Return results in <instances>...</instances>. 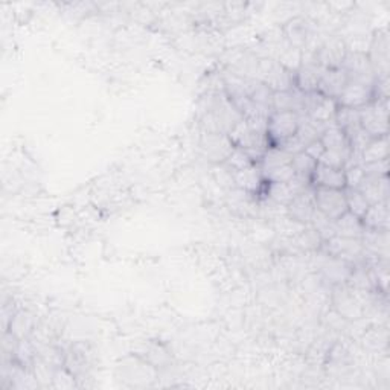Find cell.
I'll use <instances>...</instances> for the list:
<instances>
[{
    "label": "cell",
    "mask_w": 390,
    "mask_h": 390,
    "mask_svg": "<svg viewBox=\"0 0 390 390\" xmlns=\"http://www.w3.org/2000/svg\"><path fill=\"white\" fill-rule=\"evenodd\" d=\"M358 191L365 195L369 204L383 203L389 200V183L386 177H366L365 182L360 184Z\"/></svg>",
    "instance_id": "obj_17"
},
{
    "label": "cell",
    "mask_w": 390,
    "mask_h": 390,
    "mask_svg": "<svg viewBox=\"0 0 390 390\" xmlns=\"http://www.w3.org/2000/svg\"><path fill=\"white\" fill-rule=\"evenodd\" d=\"M348 44L340 39L327 40L314 52V58L323 69H339L348 54Z\"/></svg>",
    "instance_id": "obj_8"
},
{
    "label": "cell",
    "mask_w": 390,
    "mask_h": 390,
    "mask_svg": "<svg viewBox=\"0 0 390 390\" xmlns=\"http://www.w3.org/2000/svg\"><path fill=\"white\" fill-rule=\"evenodd\" d=\"M348 82H349V75L343 68L327 69L323 72V75L320 78L317 92L325 98L337 101L339 96L341 95L343 89L346 87Z\"/></svg>",
    "instance_id": "obj_11"
},
{
    "label": "cell",
    "mask_w": 390,
    "mask_h": 390,
    "mask_svg": "<svg viewBox=\"0 0 390 390\" xmlns=\"http://www.w3.org/2000/svg\"><path fill=\"white\" fill-rule=\"evenodd\" d=\"M363 170L366 172V177H386L389 174V159L386 161H379L375 163H366L363 165Z\"/></svg>",
    "instance_id": "obj_34"
},
{
    "label": "cell",
    "mask_w": 390,
    "mask_h": 390,
    "mask_svg": "<svg viewBox=\"0 0 390 390\" xmlns=\"http://www.w3.org/2000/svg\"><path fill=\"white\" fill-rule=\"evenodd\" d=\"M234 183L237 184L238 189L244 191L247 194H255L265 187L267 180L264 179L261 166L250 165L244 170L234 172Z\"/></svg>",
    "instance_id": "obj_13"
},
{
    "label": "cell",
    "mask_w": 390,
    "mask_h": 390,
    "mask_svg": "<svg viewBox=\"0 0 390 390\" xmlns=\"http://www.w3.org/2000/svg\"><path fill=\"white\" fill-rule=\"evenodd\" d=\"M315 208L325 218L336 221L349 210L345 189L314 188Z\"/></svg>",
    "instance_id": "obj_3"
},
{
    "label": "cell",
    "mask_w": 390,
    "mask_h": 390,
    "mask_svg": "<svg viewBox=\"0 0 390 390\" xmlns=\"http://www.w3.org/2000/svg\"><path fill=\"white\" fill-rule=\"evenodd\" d=\"M311 184L314 188H329V189H346L345 170L331 168V166L317 163L311 174Z\"/></svg>",
    "instance_id": "obj_12"
},
{
    "label": "cell",
    "mask_w": 390,
    "mask_h": 390,
    "mask_svg": "<svg viewBox=\"0 0 390 390\" xmlns=\"http://www.w3.org/2000/svg\"><path fill=\"white\" fill-rule=\"evenodd\" d=\"M287 210H289L290 218L297 222H303V225L313 222L315 213H317V208H315L314 203V187H308L296 194L294 199L287 206Z\"/></svg>",
    "instance_id": "obj_9"
},
{
    "label": "cell",
    "mask_w": 390,
    "mask_h": 390,
    "mask_svg": "<svg viewBox=\"0 0 390 390\" xmlns=\"http://www.w3.org/2000/svg\"><path fill=\"white\" fill-rule=\"evenodd\" d=\"M201 148L206 157H209V161L215 163H225L235 146L225 133H208L203 137Z\"/></svg>",
    "instance_id": "obj_10"
},
{
    "label": "cell",
    "mask_w": 390,
    "mask_h": 390,
    "mask_svg": "<svg viewBox=\"0 0 390 390\" xmlns=\"http://www.w3.org/2000/svg\"><path fill=\"white\" fill-rule=\"evenodd\" d=\"M389 201L370 204L363 218H361L365 229L369 230H389Z\"/></svg>",
    "instance_id": "obj_15"
},
{
    "label": "cell",
    "mask_w": 390,
    "mask_h": 390,
    "mask_svg": "<svg viewBox=\"0 0 390 390\" xmlns=\"http://www.w3.org/2000/svg\"><path fill=\"white\" fill-rule=\"evenodd\" d=\"M341 68L348 72L349 80H357L365 82H375L377 80L372 64H370L367 54L363 51L348 49V54Z\"/></svg>",
    "instance_id": "obj_7"
},
{
    "label": "cell",
    "mask_w": 390,
    "mask_h": 390,
    "mask_svg": "<svg viewBox=\"0 0 390 390\" xmlns=\"http://www.w3.org/2000/svg\"><path fill=\"white\" fill-rule=\"evenodd\" d=\"M291 159H293V156L287 153L285 150H282V148L272 146V148H267V151L263 157L261 163H259V166H261V170L264 171V170L276 168V166L290 165Z\"/></svg>",
    "instance_id": "obj_24"
},
{
    "label": "cell",
    "mask_w": 390,
    "mask_h": 390,
    "mask_svg": "<svg viewBox=\"0 0 390 390\" xmlns=\"http://www.w3.org/2000/svg\"><path fill=\"white\" fill-rule=\"evenodd\" d=\"M291 166H293L296 175H302V177L311 179V174L315 170V166H317V162L311 159V157L305 151H301L293 156Z\"/></svg>",
    "instance_id": "obj_27"
},
{
    "label": "cell",
    "mask_w": 390,
    "mask_h": 390,
    "mask_svg": "<svg viewBox=\"0 0 390 390\" xmlns=\"http://www.w3.org/2000/svg\"><path fill=\"white\" fill-rule=\"evenodd\" d=\"M303 151L306 154H308L311 157V159H314L315 162L319 163L322 154L325 153V146H323V144L320 142V139H319V141H315V142H313V144H310L308 146H306Z\"/></svg>",
    "instance_id": "obj_35"
},
{
    "label": "cell",
    "mask_w": 390,
    "mask_h": 390,
    "mask_svg": "<svg viewBox=\"0 0 390 390\" xmlns=\"http://www.w3.org/2000/svg\"><path fill=\"white\" fill-rule=\"evenodd\" d=\"M226 163L230 166V170L234 172L239 171V170H244L250 165H256V163H253L252 159H250V156L247 154L246 150H243V148H234V151L230 153Z\"/></svg>",
    "instance_id": "obj_29"
},
{
    "label": "cell",
    "mask_w": 390,
    "mask_h": 390,
    "mask_svg": "<svg viewBox=\"0 0 390 390\" xmlns=\"http://www.w3.org/2000/svg\"><path fill=\"white\" fill-rule=\"evenodd\" d=\"M302 51L297 49V48H291L289 51H285L281 57H279V64H282V66L290 70L291 73H296L297 70H299V68L302 66Z\"/></svg>",
    "instance_id": "obj_31"
},
{
    "label": "cell",
    "mask_w": 390,
    "mask_h": 390,
    "mask_svg": "<svg viewBox=\"0 0 390 390\" xmlns=\"http://www.w3.org/2000/svg\"><path fill=\"white\" fill-rule=\"evenodd\" d=\"M351 154L349 153H340V151H331V150H325L322 154L319 163L331 166V168H339V170H345V166L349 161Z\"/></svg>",
    "instance_id": "obj_30"
},
{
    "label": "cell",
    "mask_w": 390,
    "mask_h": 390,
    "mask_svg": "<svg viewBox=\"0 0 390 390\" xmlns=\"http://www.w3.org/2000/svg\"><path fill=\"white\" fill-rule=\"evenodd\" d=\"M375 82H365L357 80H349L346 87L343 89L337 102L340 107L348 108H363L375 101L374 95Z\"/></svg>",
    "instance_id": "obj_5"
},
{
    "label": "cell",
    "mask_w": 390,
    "mask_h": 390,
    "mask_svg": "<svg viewBox=\"0 0 390 390\" xmlns=\"http://www.w3.org/2000/svg\"><path fill=\"white\" fill-rule=\"evenodd\" d=\"M287 39L290 40L293 48L299 49L303 46L310 37V25L306 23L305 18H293L284 27Z\"/></svg>",
    "instance_id": "obj_23"
},
{
    "label": "cell",
    "mask_w": 390,
    "mask_h": 390,
    "mask_svg": "<svg viewBox=\"0 0 390 390\" xmlns=\"http://www.w3.org/2000/svg\"><path fill=\"white\" fill-rule=\"evenodd\" d=\"M389 159V136L375 137L361 153V165Z\"/></svg>",
    "instance_id": "obj_21"
},
{
    "label": "cell",
    "mask_w": 390,
    "mask_h": 390,
    "mask_svg": "<svg viewBox=\"0 0 390 390\" xmlns=\"http://www.w3.org/2000/svg\"><path fill=\"white\" fill-rule=\"evenodd\" d=\"M334 124H336L340 130H343V132H345V134L349 139V136H352L361 128L360 110L339 106V110L336 113V119H334Z\"/></svg>",
    "instance_id": "obj_20"
},
{
    "label": "cell",
    "mask_w": 390,
    "mask_h": 390,
    "mask_svg": "<svg viewBox=\"0 0 390 390\" xmlns=\"http://www.w3.org/2000/svg\"><path fill=\"white\" fill-rule=\"evenodd\" d=\"M265 195L277 204H282V206H289L290 201L294 199L296 192L290 187V183H270V182H267V194Z\"/></svg>",
    "instance_id": "obj_25"
},
{
    "label": "cell",
    "mask_w": 390,
    "mask_h": 390,
    "mask_svg": "<svg viewBox=\"0 0 390 390\" xmlns=\"http://www.w3.org/2000/svg\"><path fill=\"white\" fill-rule=\"evenodd\" d=\"M301 125V116L294 111H273L267 119V139L272 146H279L293 137Z\"/></svg>",
    "instance_id": "obj_1"
},
{
    "label": "cell",
    "mask_w": 390,
    "mask_h": 390,
    "mask_svg": "<svg viewBox=\"0 0 390 390\" xmlns=\"http://www.w3.org/2000/svg\"><path fill=\"white\" fill-rule=\"evenodd\" d=\"M337 110H339V102L336 99L322 96L320 101L314 106V108L305 118L314 120V122L329 125V124H334Z\"/></svg>",
    "instance_id": "obj_19"
},
{
    "label": "cell",
    "mask_w": 390,
    "mask_h": 390,
    "mask_svg": "<svg viewBox=\"0 0 390 390\" xmlns=\"http://www.w3.org/2000/svg\"><path fill=\"white\" fill-rule=\"evenodd\" d=\"M334 225V234L336 237H343V238H356L361 239V235L365 232V226L361 218L356 217L354 213H351L349 210L341 215L339 220L332 221Z\"/></svg>",
    "instance_id": "obj_16"
},
{
    "label": "cell",
    "mask_w": 390,
    "mask_h": 390,
    "mask_svg": "<svg viewBox=\"0 0 390 390\" xmlns=\"http://www.w3.org/2000/svg\"><path fill=\"white\" fill-rule=\"evenodd\" d=\"M259 80L272 92H289L294 86V73L287 70L282 64L273 60H264L259 64Z\"/></svg>",
    "instance_id": "obj_4"
},
{
    "label": "cell",
    "mask_w": 390,
    "mask_h": 390,
    "mask_svg": "<svg viewBox=\"0 0 390 390\" xmlns=\"http://www.w3.org/2000/svg\"><path fill=\"white\" fill-rule=\"evenodd\" d=\"M327 244L328 253L332 258H340L346 259L351 263L352 256H360L361 250H363V244H361V239L356 238H343V237H332L331 239L325 241Z\"/></svg>",
    "instance_id": "obj_14"
},
{
    "label": "cell",
    "mask_w": 390,
    "mask_h": 390,
    "mask_svg": "<svg viewBox=\"0 0 390 390\" xmlns=\"http://www.w3.org/2000/svg\"><path fill=\"white\" fill-rule=\"evenodd\" d=\"M323 243V239L320 237V234L317 232V229L315 227H311L308 230H305L301 239H299V244L306 249V250H314L317 249L320 244Z\"/></svg>",
    "instance_id": "obj_33"
},
{
    "label": "cell",
    "mask_w": 390,
    "mask_h": 390,
    "mask_svg": "<svg viewBox=\"0 0 390 390\" xmlns=\"http://www.w3.org/2000/svg\"><path fill=\"white\" fill-rule=\"evenodd\" d=\"M361 128L370 137L389 136V101H374L360 108Z\"/></svg>",
    "instance_id": "obj_2"
},
{
    "label": "cell",
    "mask_w": 390,
    "mask_h": 390,
    "mask_svg": "<svg viewBox=\"0 0 390 390\" xmlns=\"http://www.w3.org/2000/svg\"><path fill=\"white\" fill-rule=\"evenodd\" d=\"M389 230H369L365 229L363 235H361V244L363 249L369 250V252L378 255H387L389 249V238H387Z\"/></svg>",
    "instance_id": "obj_22"
},
{
    "label": "cell",
    "mask_w": 390,
    "mask_h": 390,
    "mask_svg": "<svg viewBox=\"0 0 390 390\" xmlns=\"http://www.w3.org/2000/svg\"><path fill=\"white\" fill-rule=\"evenodd\" d=\"M346 199H348V209L351 213H354L356 217L363 218L366 210L369 209V201L358 189H345Z\"/></svg>",
    "instance_id": "obj_26"
},
{
    "label": "cell",
    "mask_w": 390,
    "mask_h": 390,
    "mask_svg": "<svg viewBox=\"0 0 390 390\" xmlns=\"http://www.w3.org/2000/svg\"><path fill=\"white\" fill-rule=\"evenodd\" d=\"M320 142L323 144L325 150L349 153L351 154V144L349 139L343 130H340L336 124H331L323 130L320 136Z\"/></svg>",
    "instance_id": "obj_18"
},
{
    "label": "cell",
    "mask_w": 390,
    "mask_h": 390,
    "mask_svg": "<svg viewBox=\"0 0 390 390\" xmlns=\"http://www.w3.org/2000/svg\"><path fill=\"white\" fill-rule=\"evenodd\" d=\"M323 69L320 64L315 61L314 54L306 55L302 54V66L294 73V86L303 94H311V92H317L320 78L323 75Z\"/></svg>",
    "instance_id": "obj_6"
},
{
    "label": "cell",
    "mask_w": 390,
    "mask_h": 390,
    "mask_svg": "<svg viewBox=\"0 0 390 390\" xmlns=\"http://www.w3.org/2000/svg\"><path fill=\"white\" fill-rule=\"evenodd\" d=\"M263 175L264 179L270 183H290L294 179L296 172L290 163V165L276 166V168H270V170H264Z\"/></svg>",
    "instance_id": "obj_28"
},
{
    "label": "cell",
    "mask_w": 390,
    "mask_h": 390,
    "mask_svg": "<svg viewBox=\"0 0 390 390\" xmlns=\"http://www.w3.org/2000/svg\"><path fill=\"white\" fill-rule=\"evenodd\" d=\"M346 177V189H358L360 184L365 182L366 172L363 170V165H351L345 168Z\"/></svg>",
    "instance_id": "obj_32"
}]
</instances>
